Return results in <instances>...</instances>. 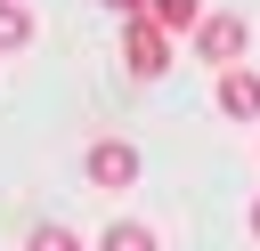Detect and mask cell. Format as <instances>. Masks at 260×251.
<instances>
[{"label": "cell", "mask_w": 260, "mask_h": 251, "mask_svg": "<svg viewBox=\"0 0 260 251\" xmlns=\"http://www.w3.org/2000/svg\"><path fill=\"white\" fill-rule=\"evenodd\" d=\"M81 178H89V186H130V178H138V146H130V138H98V146L81 154Z\"/></svg>", "instance_id": "3"}, {"label": "cell", "mask_w": 260, "mask_h": 251, "mask_svg": "<svg viewBox=\"0 0 260 251\" xmlns=\"http://www.w3.org/2000/svg\"><path fill=\"white\" fill-rule=\"evenodd\" d=\"M24 251H81V235H73V227H32Z\"/></svg>", "instance_id": "8"}, {"label": "cell", "mask_w": 260, "mask_h": 251, "mask_svg": "<svg viewBox=\"0 0 260 251\" xmlns=\"http://www.w3.org/2000/svg\"><path fill=\"white\" fill-rule=\"evenodd\" d=\"M244 40H252V24H244V16H228V8H211V16L195 24V57H203V65H236V57H244Z\"/></svg>", "instance_id": "2"}, {"label": "cell", "mask_w": 260, "mask_h": 251, "mask_svg": "<svg viewBox=\"0 0 260 251\" xmlns=\"http://www.w3.org/2000/svg\"><path fill=\"white\" fill-rule=\"evenodd\" d=\"M106 8H122V16H138V8H146V0H106Z\"/></svg>", "instance_id": "9"}, {"label": "cell", "mask_w": 260, "mask_h": 251, "mask_svg": "<svg viewBox=\"0 0 260 251\" xmlns=\"http://www.w3.org/2000/svg\"><path fill=\"white\" fill-rule=\"evenodd\" d=\"M219 113H228V121H260V73L219 65Z\"/></svg>", "instance_id": "4"}, {"label": "cell", "mask_w": 260, "mask_h": 251, "mask_svg": "<svg viewBox=\"0 0 260 251\" xmlns=\"http://www.w3.org/2000/svg\"><path fill=\"white\" fill-rule=\"evenodd\" d=\"M122 65H130V73H146V81H154V73H171V32H162L146 8L122 24Z\"/></svg>", "instance_id": "1"}, {"label": "cell", "mask_w": 260, "mask_h": 251, "mask_svg": "<svg viewBox=\"0 0 260 251\" xmlns=\"http://www.w3.org/2000/svg\"><path fill=\"white\" fill-rule=\"evenodd\" d=\"M32 32H41L32 8H24V0H0V49H32Z\"/></svg>", "instance_id": "6"}, {"label": "cell", "mask_w": 260, "mask_h": 251, "mask_svg": "<svg viewBox=\"0 0 260 251\" xmlns=\"http://www.w3.org/2000/svg\"><path fill=\"white\" fill-rule=\"evenodd\" d=\"M146 16H154L162 32H195V24H203V0H146Z\"/></svg>", "instance_id": "5"}, {"label": "cell", "mask_w": 260, "mask_h": 251, "mask_svg": "<svg viewBox=\"0 0 260 251\" xmlns=\"http://www.w3.org/2000/svg\"><path fill=\"white\" fill-rule=\"evenodd\" d=\"M98 251H154V235H146L138 219H114V227L98 235Z\"/></svg>", "instance_id": "7"}, {"label": "cell", "mask_w": 260, "mask_h": 251, "mask_svg": "<svg viewBox=\"0 0 260 251\" xmlns=\"http://www.w3.org/2000/svg\"><path fill=\"white\" fill-rule=\"evenodd\" d=\"M252 235H260V202H252Z\"/></svg>", "instance_id": "10"}]
</instances>
